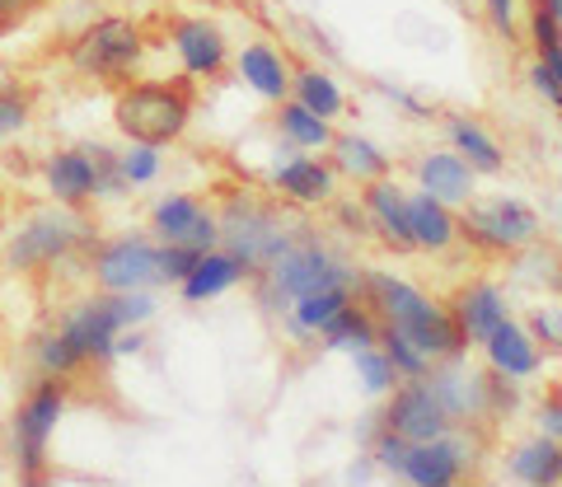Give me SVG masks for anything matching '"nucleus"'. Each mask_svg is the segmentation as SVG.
<instances>
[{
  "label": "nucleus",
  "instance_id": "nucleus-21",
  "mask_svg": "<svg viewBox=\"0 0 562 487\" xmlns=\"http://www.w3.org/2000/svg\"><path fill=\"white\" fill-rule=\"evenodd\" d=\"M43 188H47V197L61 206H94L99 202V165H94L90 141L52 150L43 160Z\"/></svg>",
  "mask_w": 562,
  "mask_h": 487
},
{
  "label": "nucleus",
  "instance_id": "nucleus-35",
  "mask_svg": "<svg viewBox=\"0 0 562 487\" xmlns=\"http://www.w3.org/2000/svg\"><path fill=\"white\" fill-rule=\"evenodd\" d=\"M380 347L390 352V361L398 365V375H403V380H427V375H431V365H436L408 333H398V328H390V324H380Z\"/></svg>",
  "mask_w": 562,
  "mask_h": 487
},
{
  "label": "nucleus",
  "instance_id": "nucleus-32",
  "mask_svg": "<svg viewBox=\"0 0 562 487\" xmlns=\"http://www.w3.org/2000/svg\"><path fill=\"white\" fill-rule=\"evenodd\" d=\"M351 380H357V389L371 398V404H384L398 385H403V375H398V365L390 361V352L375 342V347H361V352H351Z\"/></svg>",
  "mask_w": 562,
  "mask_h": 487
},
{
  "label": "nucleus",
  "instance_id": "nucleus-2",
  "mask_svg": "<svg viewBox=\"0 0 562 487\" xmlns=\"http://www.w3.org/2000/svg\"><path fill=\"white\" fill-rule=\"evenodd\" d=\"M357 282H361V268L314 230H301V239H295L268 272L249 276L254 301L262 305V315H272V319H281L291 309V301H301L310 291H357Z\"/></svg>",
  "mask_w": 562,
  "mask_h": 487
},
{
  "label": "nucleus",
  "instance_id": "nucleus-12",
  "mask_svg": "<svg viewBox=\"0 0 562 487\" xmlns=\"http://www.w3.org/2000/svg\"><path fill=\"white\" fill-rule=\"evenodd\" d=\"M165 38H169V52H173V61H179V71L192 84L221 80L235 61L231 33L221 29V20H211V14H173Z\"/></svg>",
  "mask_w": 562,
  "mask_h": 487
},
{
  "label": "nucleus",
  "instance_id": "nucleus-25",
  "mask_svg": "<svg viewBox=\"0 0 562 487\" xmlns=\"http://www.w3.org/2000/svg\"><path fill=\"white\" fill-rule=\"evenodd\" d=\"M441 127H446V146L460 150L464 160L479 169V179H497V173H506V146L492 136V127H487L483 117H473V113H446Z\"/></svg>",
  "mask_w": 562,
  "mask_h": 487
},
{
  "label": "nucleus",
  "instance_id": "nucleus-23",
  "mask_svg": "<svg viewBox=\"0 0 562 487\" xmlns=\"http://www.w3.org/2000/svg\"><path fill=\"white\" fill-rule=\"evenodd\" d=\"M408 225H413V253H427V258H441L450 249H460L464 235H460V212L450 202L422 193L413 188L408 193Z\"/></svg>",
  "mask_w": 562,
  "mask_h": 487
},
{
  "label": "nucleus",
  "instance_id": "nucleus-28",
  "mask_svg": "<svg viewBox=\"0 0 562 487\" xmlns=\"http://www.w3.org/2000/svg\"><path fill=\"white\" fill-rule=\"evenodd\" d=\"M506 474L525 487H553L562 483V445L543 431H530L520 437L512 450H506Z\"/></svg>",
  "mask_w": 562,
  "mask_h": 487
},
{
  "label": "nucleus",
  "instance_id": "nucleus-10",
  "mask_svg": "<svg viewBox=\"0 0 562 487\" xmlns=\"http://www.w3.org/2000/svg\"><path fill=\"white\" fill-rule=\"evenodd\" d=\"M94 291H160V239L150 230L99 239L85 258Z\"/></svg>",
  "mask_w": 562,
  "mask_h": 487
},
{
  "label": "nucleus",
  "instance_id": "nucleus-8",
  "mask_svg": "<svg viewBox=\"0 0 562 487\" xmlns=\"http://www.w3.org/2000/svg\"><path fill=\"white\" fill-rule=\"evenodd\" d=\"M66 408H70V380H57V375H43L38 385L20 398V408L10 417V455H14V468H20L24 483L47 478L52 437H57Z\"/></svg>",
  "mask_w": 562,
  "mask_h": 487
},
{
  "label": "nucleus",
  "instance_id": "nucleus-5",
  "mask_svg": "<svg viewBox=\"0 0 562 487\" xmlns=\"http://www.w3.org/2000/svg\"><path fill=\"white\" fill-rule=\"evenodd\" d=\"M155 315H160L155 291H90L66 309L57 328L85 356V365H109V361H117L113 342L122 328H146Z\"/></svg>",
  "mask_w": 562,
  "mask_h": 487
},
{
  "label": "nucleus",
  "instance_id": "nucleus-41",
  "mask_svg": "<svg viewBox=\"0 0 562 487\" xmlns=\"http://www.w3.org/2000/svg\"><path fill=\"white\" fill-rule=\"evenodd\" d=\"M525 80H530V90L549 103V109L562 113V76H558V66L549 57H530V66H525Z\"/></svg>",
  "mask_w": 562,
  "mask_h": 487
},
{
  "label": "nucleus",
  "instance_id": "nucleus-19",
  "mask_svg": "<svg viewBox=\"0 0 562 487\" xmlns=\"http://www.w3.org/2000/svg\"><path fill=\"white\" fill-rule=\"evenodd\" d=\"M413 188L422 193L450 202L454 212H464V206L479 197V169H473L460 150L450 146H427L413 155Z\"/></svg>",
  "mask_w": 562,
  "mask_h": 487
},
{
  "label": "nucleus",
  "instance_id": "nucleus-46",
  "mask_svg": "<svg viewBox=\"0 0 562 487\" xmlns=\"http://www.w3.org/2000/svg\"><path fill=\"white\" fill-rule=\"evenodd\" d=\"M146 328H122V333H117V342H113V356L122 361V356H140V352H146Z\"/></svg>",
  "mask_w": 562,
  "mask_h": 487
},
{
  "label": "nucleus",
  "instance_id": "nucleus-27",
  "mask_svg": "<svg viewBox=\"0 0 562 487\" xmlns=\"http://www.w3.org/2000/svg\"><path fill=\"white\" fill-rule=\"evenodd\" d=\"M357 291H310L301 301H291V309L281 315V333L291 338V347H319V333L328 328V319L351 301Z\"/></svg>",
  "mask_w": 562,
  "mask_h": 487
},
{
  "label": "nucleus",
  "instance_id": "nucleus-51",
  "mask_svg": "<svg viewBox=\"0 0 562 487\" xmlns=\"http://www.w3.org/2000/svg\"><path fill=\"white\" fill-rule=\"evenodd\" d=\"M558 202H562V179H558Z\"/></svg>",
  "mask_w": 562,
  "mask_h": 487
},
{
  "label": "nucleus",
  "instance_id": "nucleus-33",
  "mask_svg": "<svg viewBox=\"0 0 562 487\" xmlns=\"http://www.w3.org/2000/svg\"><path fill=\"white\" fill-rule=\"evenodd\" d=\"M29 356L33 365H38V375H57V380H70L85 371V356L70 347V338L61 333V328H47V333H38L29 342Z\"/></svg>",
  "mask_w": 562,
  "mask_h": 487
},
{
  "label": "nucleus",
  "instance_id": "nucleus-38",
  "mask_svg": "<svg viewBox=\"0 0 562 487\" xmlns=\"http://www.w3.org/2000/svg\"><path fill=\"white\" fill-rule=\"evenodd\" d=\"M90 150H94V165H99V202H122L132 188H127V179H122L117 150L103 146V141H90Z\"/></svg>",
  "mask_w": 562,
  "mask_h": 487
},
{
  "label": "nucleus",
  "instance_id": "nucleus-45",
  "mask_svg": "<svg viewBox=\"0 0 562 487\" xmlns=\"http://www.w3.org/2000/svg\"><path fill=\"white\" fill-rule=\"evenodd\" d=\"M380 94H384V99H390V103H394V109H398V113H408L413 122H431V113H436V109H431V103H427V99H417L413 90H403V84H390V80H380Z\"/></svg>",
  "mask_w": 562,
  "mask_h": 487
},
{
  "label": "nucleus",
  "instance_id": "nucleus-20",
  "mask_svg": "<svg viewBox=\"0 0 562 487\" xmlns=\"http://www.w3.org/2000/svg\"><path fill=\"white\" fill-rule=\"evenodd\" d=\"M450 315L454 324H460V333L469 347H479L492 328L512 319V295H506V286L487 282V276H469V282H460L450 291Z\"/></svg>",
  "mask_w": 562,
  "mask_h": 487
},
{
  "label": "nucleus",
  "instance_id": "nucleus-47",
  "mask_svg": "<svg viewBox=\"0 0 562 487\" xmlns=\"http://www.w3.org/2000/svg\"><path fill=\"white\" fill-rule=\"evenodd\" d=\"M525 10H543V14H553V20L562 24V0H525Z\"/></svg>",
  "mask_w": 562,
  "mask_h": 487
},
{
  "label": "nucleus",
  "instance_id": "nucleus-39",
  "mask_svg": "<svg viewBox=\"0 0 562 487\" xmlns=\"http://www.w3.org/2000/svg\"><path fill=\"white\" fill-rule=\"evenodd\" d=\"M525 324H530V333L543 352L562 356V305H535L530 315H525Z\"/></svg>",
  "mask_w": 562,
  "mask_h": 487
},
{
  "label": "nucleus",
  "instance_id": "nucleus-13",
  "mask_svg": "<svg viewBox=\"0 0 562 487\" xmlns=\"http://www.w3.org/2000/svg\"><path fill=\"white\" fill-rule=\"evenodd\" d=\"M479 450H483V431L473 427H454L436 441H413L398 478L413 487H450L479 464Z\"/></svg>",
  "mask_w": 562,
  "mask_h": 487
},
{
  "label": "nucleus",
  "instance_id": "nucleus-11",
  "mask_svg": "<svg viewBox=\"0 0 562 487\" xmlns=\"http://www.w3.org/2000/svg\"><path fill=\"white\" fill-rule=\"evenodd\" d=\"M268 193H277L295 212H319V206H333V197L342 193V179L328 155L281 146L268 160Z\"/></svg>",
  "mask_w": 562,
  "mask_h": 487
},
{
  "label": "nucleus",
  "instance_id": "nucleus-48",
  "mask_svg": "<svg viewBox=\"0 0 562 487\" xmlns=\"http://www.w3.org/2000/svg\"><path fill=\"white\" fill-rule=\"evenodd\" d=\"M33 5H38V0H0V10H5L10 20H20V14H29Z\"/></svg>",
  "mask_w": 562,
  "mask_h": 487
},
{
  "label": "nucleus",
  "instance_id": "nucleus-40",
  "mask_svg": "<svg viewBox=\"0 0 562 487\" xmlns=\"http://www.w3.org/2000/svg\"><path fill=\"white\" fill-rule=\"evenodd\" d=\"M530 422L535 431H543V437H553L562 445V385H549L535 404H530Z\"/></svg>",
  "mask_w": 562,
  "mask_h": 487
},
{
  "label": "nucleus",
  "instance_id": "nucleus-3",
  "mask_svg": "<svg viewBox=\"0 0 562 487\" xmlns=\"http://www.w3.org/2000/svg\"><path fill=\"white\" fill-rule=\"evenodd\" d=\"M295 206H286L277 193L262 197L254 188H235V193H225L216 216H221V249H231L249 276L268 272L281 253L291 249L295 239H301L305 225L291 216Z\"/></svg>",
  "mask_w": 562,
  "mask_h": 487
},
{
  "label": "nucleus",
  "instance_id": "nucleus-7",
  "mask_svg": "<svg viewBox=\"0 0 562 487\" xmlns=\"http://www.w3.org/2000/svg\"><path fill=\"white\" fill-rule=\"evenodd\" d=\"M99 244L90 206H61L52 202L47 212H33L5 244V263L14 272H52L57 263H85Z\"/></svg>",
  "mask_w": 562,
  "mask_h": 487
},
{
  "label": "nucleus",
  "instance_id": "nucleus-1",
  "mask_svg": "<svg viewBox=\"0 0 562 487\" xmlns=\"http://www.w3.org/2000/svg\"><path fill=\"white\" fill-rule=\"evenodd\" d=\"M357 295L375 309L380 324H390V328H398V333H408L431 361H450V356L469 352V342L460 333V324H454L450 305L436 301V295H427L417 282H408V276L384 272V268H361Z\"/></svg>",
  "mask_w": 562,
  "mask_h": 487
},
{
  "label": "nucleus",
  "instance_id": "nucleus-43",
  "mask_svg": "<svg viewBox=\"0 0 562 487\" xmlns=\"http://www.w3.org/2000/svg\"><path fill=\"white\" fill-rule=\"evenodd\" d=\"M198 249H188V244H160V282L165 286H179L183 276L198 268Z\"/></svg>",
  "mask_w": 562,
  "mask_h": 487
},
{
  "label": "nucleus",
  "instance_id": "nucleus-37",
  "mask_svg": "<svg viewBox=\"0 0 562 487\" xmlns=\"http://www.w3.org/2000/svg\"><path fill=\"white\" fill-rule=\"evenodd\" d=\"M483 20L506 47H512L525 29V0H483Z\"/></svg>",
  "mask_w": 562,
  "mask_h": 487
},
{
  "label": "nucleus",
  "instance_id": "nucleus-26",
  "mask_svg": "<svg viewBox=\"0 0 562 487\" xmlns=\"http://www.w3.org/2000/svg\"><path fill=\"white\" fill-rule=\"evenodd\" d=\"M328 160L338 169V179L351 188H366V183L384 179V173H394V155L380 141H371L366 132H338L328 146Z\"/></svg>",
  "mask_w": 562,
  "mask_h": 487
},
{
  "label": "nucleus",
  "instance_id": "nucleus-34",
  "mask_svg": "<svg viewBox=\"0 0 562 487\" xmlns=\"http://www.w3.org/2000/svg\"><path fill=\"white\" fill-rule=\"evenodd\" d=\"M117 165H122V179L136 193V188H155L165 173V146H150V141H127L117 150Z\"/></svg>",
  "mask_w": 562,
  "mask_h": 487
},
{
  "label": "nucleus",
  "instance_id": "nucleus-18",
  "mask_svg": "<svg viewBox=\"0 0 562 487\" xmlns=\"http://www.w3.org/2000/svg\"><path fill=\"white\" fill-rule=\"evenodd\" d=\"M235 80L249 90L258 103H268V109H277L281 99H291V80H295V61L286 57V47H277L272 38H254L244 43L235 52L231 61Z\"/></svg>",
  "mask_w": 562,
  "mask_h": 487
},
{
  "label": "nucleus",
  "instance_id": "nucleus-49",
  "mask_svg": "<svg viewBox=\"0 0 562 487\" xmlns=\"http://www.w3.org/2000/svg\"><path fill=\"white\" fill-rule=\"evenodd\" d=\"M549 61H553V66H558V76H562V38H558V47H553V52H549Z\"/></svg>",
  "mask_w": 562,
  "mask_h": 487
},
{
  "label": "nucleus",
  "instance_id": "nucleus-29",
  "mask_svg": "<svg viewBox=\"0 0 562 487\" xmlns=\"http://www.w3.org/2000/svg\"><path fill=\"white\" fill-rule=\"evenodd\" d=\"M272 132L281 136V146L328 155L333 136H338V122H328V117H319V113H310L301 99H281L277 109H272Z\"/></svg>",
  "mask_w": 562,
  "mask_h": 487
},
{
  "label": "nucleus",
  "instance_id": "nucleus-6",
  "mask_svg": "<svg viewBox=\"0 0 562 487\" xmlns=\"http://www.w3.org/2000/svg\"><path fill=\"white\" fill-rule=\"evenodd\" d=\"M150 57V33L132 14H94L90 24L76 29V38L66 43L70 71L94 80V84H127L140 76V66Z\"/></svg>",
  "mask_w": 562,
  "mask_h": 487
},
{
  "label": "nucleus",
  "instance_id": "nucleus-24",
  "mask_svg": "<svg viewBox=\"0 0 562 487\" xmlns=\"http://www.w3.org/2000/svg\"><path fill=\"white\" fill-rule=\"evenodd\" d=\"M244 282H249V268H244L231 249H221L216 244V249H206L198 258V268H192L173 291H179L183 305H211V301H221V295L239 291Z\"/></svg>",
  "mask_w": 562,
  "mask_h": 487
},
{
  "label": "nucleus",
  "instance_id": "nucleus-16",
  "mask_svg": "<svg viewBox=\"0 0 562 487\" xmlns=\"http://www.w3.org/2000/svg\"><path fill=\"white\" fill-rule=\"evenodd\" d=\"M384 427L398 431L403 441H436L454 431V417L446 412V404L436 398V389L427 380H403V385L380 404Z\"/></svg>",
  "mask_w": 562,
  "mask_h": 487
},
{
  "label": "nucleus",
  "instance_id": "nucleus-42",
  "mask_svg": "<svg viewBox=\"0 0 562 487\" xmlns=\"http://www.w3.org/2000/svg\"><path fill=\"white\" fill-rule=\"evenodd\" d=\"M520 408H525V385H516V380H506V375H492V427L512 422Z\"/></svg>",
  "mask_w": 562,
  "mask_h": 487
},
{
  "label": "nucleus",
  "instance_id": "nucleus-15",
  "mask_svg": "<svg viewBox=\"0 0 562 487\" xmlns=\"http://www.w3.org/2000/svg\"><path fill=\"white\" fill-rule=\"evenodd\" d=\"M146 230L160 244H188V249L206 253L221 244V216H216V206L198 193H160L150 202Z\"/></svg>",
  "mask_w": 562,
  "mask_h": 487
},
{
  "label": "nucleus",
  "instance_id": "nucleus-36",
  "mask_svg": "<svg viewBox=\"0 0 562 487\" xmlns=\"http://www.w3.org/2000/svg\"><path fill=\"white\" fill-rule=\"evenodd\" d=\"M33 127V99L29 90L20 84H0V141H14V136H24Z\"/></svg>",
  "mask_w": 562,
  "mask_h": 487
},
{
  "label": "nucleus",
  "instance_id": "nucleus-50",
  "mask_svg": "<svg viewBox=\"0 0 562 487\" xmlns=\"http://www.w3.org/2000/svg\"><path fill=\"white\" fill-rule=\"evenodd\" d=\"M5 24H10V14H5V10H0V29H5Z\"/></svg>",
  "mask_w": 562,
  "mask_h": 487
},
{
  "label": "nucleus",
  "instance_id": "nucleus-30",
  "mask_svg": "<svg viewBox=\"0 0 562 487\" xmlns=\"http://www.w3.org/2000/svg\"><path fill=\"white\" fill-rule=\"evenodd\" d=\"M380 342V319H375V309L361 301V295H351V301L338 309V315L328 319V328L319 333V347L324 352H361V347H375Z\"/></svg>",
  "mask_w": 562,
  "mask_h": 487
},
{
  "label": "nucleus",
  "instance_id": "nucleus-4",
  "mask_svg": "<svg viewBox=\"0 0 562 487\" xmlns=\"http://www.w3.org/2000/svg\"><path fill=\"white\" fill-rule=\"evenodd\" d=\"M192 113H198V90L188 76L173 80H127L113 94V127L122 141H150V146H179Z\"/></svg>",
  "mask_w": 562,
  "mask_h": 487
},
{
  "label": "nucleus",
  "instance_id": "nucleus-9",
  "mask_svg": "<svg viewBox=\"0 0 562 487\" xmlns=\"http://www.w3.org/2000/svg\"><path fill=\"white\" fill-rule=\"evenodd\" d=\"M460 235L479 253L516 258L543 239V216L516 193H479L460 212Z\"/></svg>",
  "mask_w": 562,
  "mask_h": 487
},
{
  "label": "nucleus",
  "instance_id": "nucleus-52",
  "mask_svg": "<svg viewBox=\"0 0 562 487\" xmlns=\"http://www.w3.org/2000/svg\"><path fill=\"white\" fill-rule=\"evenodd\" d=\"M454 5H464V0H454Z\"/></svg>",
  "mask_w": 562,
  "mask_h": 487
},
{
  "label": "nucleus",
  "instance_id": "nucleus-22",
  "mask_svg": "<svg viewBox=\"0 0 562 487\" xmlns=\"http://www.w3.org/2000/svg\"><path fill=\"white\" fill-rule=\"evenodd\" d=\"M408 193L413 188H403L394 173H384V179L361 188V206H366V216H371V239H380V249H390V253H413Z\"/></svg>",
  "mask_w": 562,
  "mask_h": 487
},
{
  "label": "nucleus",
  "instance_id": "nucleus-44",
  "mask_svg": "<svg viewBox=\"0 0 562 487\" xmlns=\"http://www.w3.org/2000/svg\"><path fill=\"white\" fill-rule=\"evenodd\" d=\"M333 220L347 225V235L357 239H371V216H366L361 197H333Z\"/></svg>",
  "mask_w": 562,
  "mask_h": 487
},
{
  "label": "nucleus",
  "instance_id": "nucleus-14",
  "mask_svg": "<svg viewBox=\"0 0 562 487\" xmlns=\"http://www.w3.org/2000/svg\"><path fill=\"white\" fill-rule=\"evenodd\" d=\"M427 385L454 417V427H473V431L492 427V375H487V365H473L469 352L436 361Z\"/></svg>",
  "mask_w": 562,
  "mask_h": 487
},
{
  "label": "nucleus",
  "instance_id": "nucleus-17",
  "mask_svg": "<svg viewBox=\"0 0 562 487\" xmlns=\"http://www.w3.org/2000/svg\"><path fill=\"white\" fill-rule=\"evenodd\" d=\"M479 356H483V365L492 375H506V380H516V385H530V380L543 375V365H549V352L535 342L530 324L516 319V315L506 324H497L479 342Z\"/></svg>",
  "mask_w": 562,
  "mask_h": 487
},
{
  "label": "nucleus",
  "instance_id": "nucleus-31",
  "mask_svg": "<svg viewBox=\"0 0 562 487\" xmlns=\"http://www.w3.org/2000/svg\"><path fill=\"white\" fill-rule=\"evenodd\" d=\"M291 99H301L310 113H319L328 122H338L347 113V90L342 80L324 71V66H295V80H291Z\"/></svg>",
  "mask_w": 562,
  "mask_h": 487
}]
</instances>
